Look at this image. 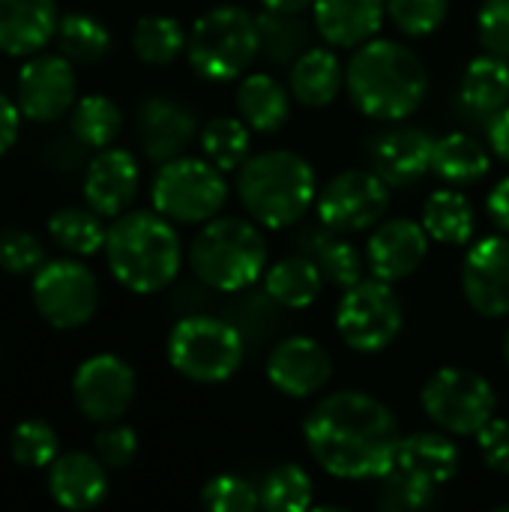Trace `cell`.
Instances as JSON below:
<instances>
[{"label": "cell", "instance_id": "obj_5", "mask_svg": "<svg viewBox=\"0 0 509 512\" xmlns=\"http://www.w3.org/2000/svg\"><path fill=\"white\" fill-rule=\"evenodd\" d=\"M195 279L219 294H240L264 279L267 240L255 219L216 216L201 225L189 246Z\"/></svg>", "mask_w": 509, "mask_h": 512}, {"label": "cell", "instance_id": "obj_50", "mask_svg": "<svg viewBox=\"0 0 509 512\" xmlns=\"http://www.w3.org/2000/svg\"><path fill=\"white\" fill-rule=\"evenodd\" d=\"M504 360H507V366H509V327H507V336H504Z\"/></svg>", "mask_w": 509, "mask_h": 512}, {"label": "cell", "instance_id": "obj_25", "mask_svg": "<svg viewBox=\"0 0 509 512\" xmlns=\"http://www.w3.org/2000/svg\"><path fill=\"white\" fill-rule=\"evenodd\" d=\"M297 246L303 255H309L321 267L327 285L345 291L363 279V255L348 240V234H339V231L318 222V225H306L300 231Z\"/></svg>", "mask_w": 509, "mask_h": 512}, {"label": "cell", "instance_id": "obj_8", "mask_svg": "<svg viewBox=\"0 0 509 512\" xmlns=\"http://www.w3.org/2000/svg\"><path fill=\"white\" fill-rule=\"evenodd\" d=\"M246 357L243 330L213 315H186L168 333V363L195 384H225Z\"/></svg>", "mask_w": 509, "mask_h": 512}, {"label": "cell", "instance_id": "obj_41", "mask_svg": "<svg viewBox=\"0 0 509 512\" xmlns=\"http://www.w3.org/2000/svg\"><path fill=\"white\" fill-rule=\"evenodd\" d=\"M201 504L213 512H255L261 507V492L237 474H216L204 483Z\"/></svg>", "mask_w": 509, "mask_h": 512}, {"label": "cell", "instance_id": "obj_26", "mask_svg": "<svg viewBox=\"0 0 509 512\" xmlns=\"http://www.w3.org/2000/svg\"><path fill=\"white\" fill-rule=\"evenodd\" d=\"M345 87V66L339 54L327 48H306L291 63V96L306 108H327Z\"/></svg>", "mask_w": 509, "mask_h": 512}, {"label": "cell", "instance_id": "obj_7", "mask_svg": "<svg viewBox=\"0 0 509 512\" xmlns=\"http://www.w3.org/2000/svg\"><path fill=\"white\" fill-rule=\"evenodd\" d=\"M261 54L258 21L243 6L222 3L195 18L186 42L189 66L204 81H237Z\"/></svg>", "mask_w": 509, "mask_h": 512}, {"label": "cell", "instance_id": "obj_10", "mask_svg": "<svg viewBox=\"0 0 509 512\" xmlns=\"http://www.w3.org/2000/svg\"><path fill=\"white\" fill-rule=\"evenodd\" d=\"M423 414L456 438H477V432L498 414V393L474 369L444 366L420 390Z\"/></svg>", "mask_w": 509, "mask_h": 512}, {"label": "cell", "instance_id": "obj_49", "mask_svg": "<svg viewBox=\"0 0 509 512\" xmlns=\"http://www.w3.org/2000/svg\"><path fill=\"white\" fill-rule=\"evenodd\" d=\"M264 9H279V12H303L315 6V0H261Z\"/></svg>", "mask_w": 509, "mask_h": 512}, {"label": "cell", "instance_id": "obj_23", "mask_svg": "<svg viewBox=\"0 0 509 512\" xmlns=\"http://www.w3.org/2000/svg\"><path fill=\"white\" fill-rule=\"evenodd\" d=\"M48 489L63 510H90L102 504L108 492V468L99 462V456L78 450L63 453L51 462Z\"/></svg>", "mask_w": 509, "mask_h": 512}, {"label": "cell", "instance_id": "obj_18", "mask_svg": "<svg viewBox=\"0 0 509 512\" xmlns=\"http://www.w3.org/2000/svg\"><path fill=\"white\" fill-rule=\"evenodd\" d=\"M435 141L426 129L420 126H390L378 132L369 141V159L372 168L393 186L405 189L420 183L432 171V156H435Z\"/></svg>", "mask_w": 509, "mask_h": 512}, {"label": "cell", "instance_id": "obj_13", "mask_svg": "<svg viewBox=\"0 0 509 512\" xmlns=\"http://www.w3.org/2000/svg\"><path fill=\"white\" fill-rule=\"evenodd\" d=\"M33 306L57 330L84 327L99 309V282L78 261H48L33 273Z\"/></svg>", "mask_w": 509, "mask_h": 512}, {"label": "cell", "instance_id": "obj_9", "mask_svg": "<svg viewBox=\"0 0 509 512\" xmlns=\"http://www.w3.org/2000/svg\"><path fill=\"white\" fill-rule=\"evenodd\" d=\"M153 210L180 225H204L222 213L228 204L225 171L210 159L174 156L162 162L150 186Z\"/></svg>", "mask_w": 509, "mask_h": 512}, {"label": "cell", "instance_id": "obj_17", "mask_svg": "<svg viewBox=\"0 0 509 512\" xmlns=\"http://www.w3.org/2000/svg\"><path fill=\"white\" fill-rule=\"evenodd\" d=\"M75 105L72 60L60 54L30 57L18 72V108L36 123H54Z\"/></svg>", "mask_w": 509, "mask_h": 512}, {"label": "cell", "instance_id": "obj_12", "mask_svg": "<svg viewBox=\"0 0 509 512\" xmlns=\"http://www.w3.org/2000/svg\"><path fill=\"white\" fill-rule=\"evenodd\" d=\"M390 183L375 168H348L327 180L315 198V216L321 225L339 234H363L387 219Z\"/></svg>", "mask_w": 509, "mask_h": 512}, {"label": "cell", "instance_id": "obj_27", "mask_svg": "<svg viewBox=\"0 0 509 512\" xmlns=\"http://www.w3.org/2000/svg\"><path fill=\"white\" fill-rule=\"evenodd\" d=\"M291 90L282 87L273 75L267 72H252L243 75V81L237 84L234 102H237V114L240 120L261 132V135H273L279 132L288 117H291Z\"/></svg>", "mask_w": 509, "mask_h": 512}, {"label": "cell", "instance_id": "obj_44", "mask_svg": "<svg viewBox=\"0 0 509 512\" xmlns=\"http://www.w3.org/2000/svg\"><path fill=\"white\" fill-rule=\"evenodd\" d=\"M477 36L486 51L509 60V0H483L477 12Z\"/></svg>", "mask_w": 509, "mask_h": 512}, {"label": "cell", "instance_id": "obj_43", "mask_svg": "<svg viewBox=\"0 0 509 512\" xmlns=\"http://www.w3.org/2000/svg\"><path fill=\"white\" fill-rule=\"evenodd\" d=\"M93 450L108 471H123L138 456V435L129 426H120L114 420V423H105V429L93 438Z\"/></svg>", "mask_w": 509, "mask_h": 512}, {"label": "cell", "instance_id": "obj_19", "mask_svg": "<svg viewBox=\"0 0 509 512\" xmlns=\"http://www.w3.org/2000/svg\"><path fill=\"white\" fill-rule=\"evenodd\" d=\"M429 234L423 222L414 219H384L372 228V237L366 243V264L372 276L384 282H402L420 270L429 252Z\"/></svg>", "mask_w": 509, "mask_h": 512}, {"label": "cell", "instance_id": "obj_51", "mask_svg": "<svg viewBox=\"0 0 509 512\" xmlns=\"http://www.w3.org/2000/svg\"><path fill=\"white\" fill-rule=\"evenodd\" d=\"M495 512H509V504H504V507H495Z\"/></svg>", "mask_w": 509, "mask_h": 512}, {"label": "cell", "instance_id": "obj_47", "mask_svg": "<svg viewBox=\"0 0 509 512\" xmlns=\"http://www.w3.org/2000/svg\"><path fill=\"white\" fill-rule=\"evenodd\" d=\"M18 123H21V108L0 93V156L15 144L18 138Z\"/></svg>", "mask_w": 509, "mask_h": 512}, {"label": "cell", "instance_id": "obj_22", "mask_svg": "<svg viewBox=\"0 0 509 512\" xmlns=\"http://www.w3.org/2000/svg\"><path fill=\"white\" fill-rule=\"evenodd\" d=\"M387 18V0H315V30L330 48H360Z\"/></svg>", "mask_w": 509, "mask_h": 512}, {"label": "cell", "instance_id": "obj_21", "mask_svg": "<svg viewBox=\"0 0 509 512\" xmlns=\"http://www.w3.org/2000/svg\"><path fill=\"white\" fill-rule=\"evenodd\" d=\"M138 180H141V168L129 150H120V147L99 150L90 159L87 177H84L87 207H93L99 216H108V219L123 216L138 195Z\"/></svg>", "mask_w": 509, "mask_h": 512}, {"label": "cell", "instance_id": "obj_42", "mask_svg": "<svg viewBox=\"0 0 509 512\" xmlns=\"http://www.w3.org/2000/svg\"><path fill=\"white\" fill-rule=\"evenodd\" d=\"M42 258H45L42 243L30 231L18 225L0 228V270L15 273V276L36 273L42 267Z\"/></svg>", "mask_w": 509, "mask_h": 512}, {"label": "cell", "instance_id": "obj_30", "mask_svg": "<svg viewBox=\"0 0 509 512\" xmlns=\"http://www.w3.org/2000/svg\"><path fill=\"white\" fill-rule=\"evenodd\" d=\"M423 228L441 246H468L477 231V210L459 189H435L423 204Z\"/></svg>", "mask_w": 509, "mask_h": 512}, {"label": "cell", "instance_id": "obj_1", "mask_svg": "<svg viewBox=\"0 0 509 512\" xmlns=\"http://www.w3.org/2000/svg\"><path fill=\"white\" fill-rule=\"evenodd\" d=\"M303 441L324 474L336 480H378L390 471L402 432L381 399L339 390L309 411Z\"/></svg>", "mask_w": 509, "mask_h": 512}, {"label": "cell", "instance_id": "obj_36", "mask_svg": "<svg viewBox=\"0 0 509 512\" xmlns=\"http://www.w3.org/2000/svg\"><path fill=\"white\" fill-rule=\"evenodd\" d=\"M120 129H123V114H120L114 99H108L102 93H93V96H84L81 102H75L72 135L84 147L105 150L120 135Z\"/></svg>", "mask_w": 509, "mask_h": 512}, {"label": "cell", "instance_id": "obj_24", "mask_svg": "<svg viewBox=\"0 0 509 512\" xmlns=\"http://www.w3.org/2000/svg\"><path fill=\"white\" fill-rule=\"evenodd\" d=\"M54 0H0V51L21 57L36 54L51 36H57Z\"/></svg>", "mask_w": 509, "mask_h": 512}, {"label": "cell", "instance_id": "obj_33", "mask_svg": "<svg viewBox=\"0 0 509 512\" xmlns=\"http://www.w3.org/2000/svg\"><path fill=\"white\" fill-rule=\"evenodd\" d=\"M198 141H201V153L204 159H210L219 171L225 174H234L243 168V162L252 156L249 147H252V135H249V126L240 120V117H213L201 132H198Z\"/></svg>", "mask_w": 509, "mask_h": 512}, {"label": "cell", "instance_id": "obj_28", "mask_svg": "<svg viewBox=\"0 0 509 512\" xmlns=\"http://www.w3.org/2000/svg\"><path fill=\"white\" fill-rule=\"evenodd\" d=\"M324 285L327 282H324L321 267L303 252L288 255V258H282L264 270V294L276 306L291 309V312L309 309L321 297Z\"/></svg>", "mask_w": 509, "mask_h": 512}, {"label": "cell", "instance_id": "obj_46", "mask_svg": "<svg viewBox=\"0 0 509 512\" xmlns=\"http://www.w3.org/2000/svg\"><path fill=\"white\" fill-rule=\"evenodd\" d=\"M486 138H489V150L509 165V105L489 117Z\"/></svg>", "mask_w": 509, "mask_h": 512}, {"label": "cell", "instance_id": "obj_2", "mask_svg": "<svg viewBox=\"0 0 509 512\" xmlns=\"http://www.w3.org/2000/svg\"><path fill=\"white\" fill-rule=\"evenodd\" d=\"M345 90L360 114L378 123H402L429 96L423 60L396 39H369L345 66Z\"/></svg>", "mask_w": 509, "mask_h": 512}, {"label": "cell", "instance_id": "obj_35", "mask_svg": "<svg viewBox=\"0 0 509 512\" xmlns=\"http://www.w3.org/2000/svg\"><path fill=\"white\" fill-rule=\"evenodd\" d=\"M48 234L60 249L72 255H96L105 249L108 228L93 207H63L48 219Z\"/></svg>", "mask_w": 509, "mask_h": 512}, {"label": "cell", "instance_id": "obj_14", "mask_svg": "<svg viewBox=\"0 0 509 512\" xmlns=\"http://www.w3.org/2000/svg\"><path fill=\"white\" fill-rule=\"evenodd\" d=\"M135 372L117 354H96L84 360L72 378V396L78 411L93 423L120 420L135 399Z\"/></svg>", "mask_w": 509, "mask_h": 512}, {"label": "cell", "instance_id": "obj_32", "mask_svg": "<svg viewBox=\"0 0 509 512\" xmlns=\"http://www.w3.org/2000/svg\"><path fill=\"white\" fill-rule=\"evenodd\" d=\"M189 33L171 15H144L132 30V48L147 66H171L186 51Z\"/></svg>", "mask_w": 509, "mask_h": 512}, {"label": "cell", "instance_id": "obj_37", "mask_svg": "<svg viewBox=\"0 0 509 512\" xmlns=\"http://www.w3.org/2000/svg\"><path fill=\"white\" fill-rule=\"evenodd\" d=\"M57 42L72 63H96L111 48V33L102 21L84 12H69L57 24Z\"/></svg>", "mask_w": 509, "mask_h": 512}, {"label": "cell", "instance_id": "obj_34", "mask_svg": "<svg viewBox=\"0 0 509 512\" xmlns=\"http://www.w3.org/2000/svg\"><path fill=\"white\" fill-rule=\"evenodd\" d=\"M258 21V39L261 54L273 63H294L309 42V27L300 21V12H279V9H261L255 15Z\"/></svg>", "mask_w": 509, "mask_h": 512}, {"label": "cell", "instance_id": "obj_31", "mask_svg": "<svg viewBox=\"0 0 509 512\" xmlns=\"http://www.w3.org/2000/svg\"><path fill=\"white\" fill-rule=\"evenodd\" d=\"M492 168L489 150L468 132H450L435 141L432 171L450 186H474Z\"/></svg>", "mask_w": 509, "mask_h": 512}, {"label": "cell", "instance_id": "obj_29", "mask_svg": "<svg viewBox=\"0 0 509 512\" xmlns=\"http://www.w3.org/2000/svg\"><path fill=\"white\" fill-rule=\"evenodd\" d=\"M462 105L477 117H492L509 105V60L492 51L474 57L465 66L462 84H459Z\"/></svg>", "mask_w": 509, "mask_h": 512}, {"label": "cell", "instance_id": "obj_48", "mask_svg": "<svg viewBox=\"0 0 509 512\" xmlns=\"http://www.w3.org/2000/svg\"><path fill=\"white\" fill-rule=\"evenodd\" d=\"M486 213H489V219H492L504 234H509V174L504 180H498L495 189L489 192Z\"/></svg>", "mask_w": 509, "mask_h": 512}, {"label": "cell", "instance_id": "obj_20", "mask_svg": "<svg viewBox=\"0 0 509 512\" xmlns=\"http://www.w3.org/2000/svg\"><path fill=\"white\" fill-rule=\"evenodd\" d=\"M135 129L144 156L162 165L174 156H183V150L195 141L198 120L186 105L165 96H153L138 105Z\"/></svg>", "mask_w": 509, "mask_h": 512}, {"label": "cell", "instance_id": "obj_16", "mask_svg": "<svg viewBox=\"0 0 509 512\" xmlns=\"http://www.w3.org/2000/svg\"><path fill=\"white\" fill-rule=\"evenodd\" d=\"M333 378L330 351L312 336H288L267 354V381L288 399H309Z\"/></svg>", "mask_w": 509, "mask_h": 512}, {"label": "cell", "instance_id": "obj_11", "mask_svg": "<svg viewBox=\"0 0 509 512\" xmlns=\"http://www.w3.org/2000/svg\"><path fill=\"white\" fill-rule=\"evenodd\" d=\"M405 327V309L393 288L378 276L345 288L336 306V333L357 354L387 351Z\"/></svg>", "mask_w": 509, "mask_h": 512}, {"label": "cell", "instance_id": "obj_40", "mask_svg": "<svg viewBox=\"0 0 509 512\" xmlns=\"http://www.w3.org/2000/svg\"><path fill=\"white\" fill-rule=\"evenodd\" d=\"M450 0H387L390 21L411 39L432 36L447 21Z\"/></svg>", "mask_w": 509, "mask_h": 512}, {"label": "cell", "instance_id": "obj_4", "mask_svg": "<svg viewBox=\"0 0 509 512\" xmlns=\"http://www.w3.org/2000/svg\"><path fill=\"white\" fill-rule=\"evenodd\" d=\"M237 195L249 219L267 231H282L315 207L318 177L306 156L294 150L255 153L237 171Z\"/></svg>", "mask_w": 509, "mask_h": 512}, {"label": "cell", "instance_id": "obj_38", "mask_svg": "<svg viewBox=\"0 0 509 512\" xmlns=\"http://www.w3.org/2000/svg\"><path fill=\"white\" fill-rule=\"evenodd\" d=\"M261 507L273 512H303L315 501V483L300 465H276L258 486Z\"/></svg>", "mask_w": 509, "mask_h": 512}, {"label": "cell", "instance_id": "obj_39", "mask_svg": "<svg viewBox=\"0 0 509 512\" xmlns=\"http://www.w3.org/2000/svg\"><path fill=\"white\" fill-rule=\"evenodd\" d=\"M9 453L21 468H51L60 456V441L45 420H24L9 438Z\"/></svg>", "mask_w": 509, "mask_h": 512}, {"label": "cell", "instance_id": "obj_45", "mask_svg": "<svg viewBox=\"0 0 509 512\" xmlns=\"http://www.w3.org/2000/svg\"><path fill=\"white\" fill-rule=\"evenodd\" d=\"M477 447L489 471L509 477V420L507 417H492L480 432H477Z\"/></svg>", "mask_w": 509, "mask_h": 512}, {"label": "cell", "instance_id": "obj_15", "mask_svg": "<svg viewBox=\"0 0 509 512\" xmlns=\"http://www.w3.org/2000/svg\"><path fill=\"white\" fill-rule=\"evenodd\" d=\"M462 294L483 318L509 315V234L477 240L462 261Z\"/></svg>", "mask_w": 509, "mask_h": 512}, {"label": "cell", "instance_id": "obj_3", "mask_svg": "<svg viewBox=\"0 0 509 512\" xmlns=\"http://www.w3.org/2000/svg\"><path fill=\"white\" fill-rule=\"evenodd\" d=\"M105 258L123 288L135 294H156L177 279L183 246L171 219L156 210H135L117 216L108 228Z\"/></svg>", "mask_w": 509, "mask_h": 512}, {"label": "cell", "instance_id": "obj_6", "mask_svg": "<svg viewBox=\"0 0 509 512\" xmlns=\"http://www.w3.org/2000/svg\"><path fill=\"white\" fill-rule=\"evenodd\" d=\"M459 468L462 450L447 432H414L399 441L390 471L378 477V504L393 512L426 510Z\"/></svg>", "mask_w": 509, "mask_h": 512}]
</instances>
